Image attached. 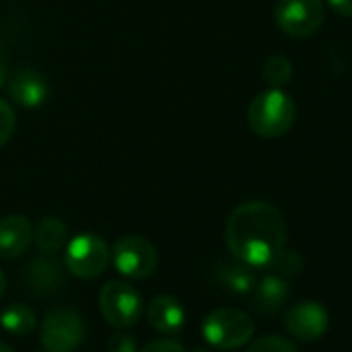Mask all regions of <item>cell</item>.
Instances as JSON below:
<instances>
[{
  "mask_svg": "<svg viewBox=\"0 0 352 352\" xmlns=\"http://www.w3.org/2000/svg\"><path fill=\"white\" fill-rule=\"evenodd\" d=\"M224 236L239 261L251 267H267L286 247V222L274 204L247 201L230 214Z\"/></svg>",
  "mask_w": 352,
  "mask_h": 352,
  "instance_id": "1",
  "label": "cell"
},
{
  "mask_svg": "<svg viewBox=\"0 0 352 352\" xmlns=\"http://www.w3.org/2000/svg\"><path fill=\"white\" fill-rule=\"evenodd\" d=\"M296 118L294 100L280 87H270L257 94L247 112L251 131L261 139H278L290 131Z\"/></svg>",
  "mask_w": 352,
  "mask_h": 352,
  "instance_id": "2",
  "label": "cell"
},
{
  "mask_svg": "<svg viewBox=\"0 0 352 352\" xmlns=\"http://www.w3.org/2000/svg\"><path fill=\"white\" fill-rule=\"evenodd\" d=\"M201 331L206 342L212 344L214 348L236 350L253 338L255 325L247 313L239 309L222 307V309H214L204 319Z\"/></svg>",
  "mask_w": 352,
  "mask_h": 352,
  "instance_id": "3",
  "label": "cell"
},
{
  "mask_svg": "<svg viewBox=\"0 0 352 352\" xmlns=\"http://www.w3.org/2000/svg\"><path fill=\"white\" fill-rule=\"evenodd\" d=\"M100 313L102 317L118 329L133 327L143 313V300L141 294L126 282L120 280H110L104 284L100 298Z\"/></svg>",
  "mask_w": 352,
  "mask_h": 352,
  "instance_id": "4",
  "label": "cell"
},
{
  "mask_svg": "<svg viewBox=\"0 0 352 352\" xmlns=\"http://www.w3.org/2000/svg\"><path fill=\"white\" fill-rule=\"evenodd\" d=\"M110 259L116 272L129 280H145L157 267L155 247L147 239L137 234L120 236L110 251Z\"/></svg>",
  "mask_w": 352,
  "mask_h": 352,
  "instance_id": "5",
  "label": "cell"
},
{
  "mask_svg": "<svg viewBox=\"0 0 352 352\" xmlns=\"http://www.w3.org/2000/svg\"><path fill=\"white\" fill-rule=\"evenodd\" d=\"M65 263L73 276L94 280L108 267L110 249L106 241L100 239L98 234H91V232L77 234L67 243Z\"/></svg>",
  "mask_w": 352,
  "mask_h": 352,
  "instance_id": "6",
  "label": "cell"
},
{
  "mask_svg": "<svg viewBox=\"0 0 352 352\" xmlns=\"http://www.w3.org/2000/svg\"><path fill=\"white\" fill-rule=\"evenodd\" d=\"M278 28L290 38H309L323 23L321 0H278L274 9Z\"/></svg>",
  "mask_w": 352,
  "mask_h": 352,
  "instance_id": "7",
  "label": "cell"
},
{
  "mask_svg": "<svg viewBox=\"0 0 352 352\" xmlns=\"http://www.w3.org/2000/svg\"><path fill=\"white\" fill-rule=\"evenodd\" d=\"M85 336V323L73 309H56L42 323V346L46 352H71Z\"/></svg>",
  "mask_w": 352,
  "mask_h": 352,
  "instance_id": "8",
  "label": "cell"
},
{
  "mask_svg": "<svg viewBox=\"0 0 352 352\" xmlns=\"http://www.w3.org/2000/svg\"><path fill=\"white\" fill-rule=\"evenodd\" d=\"M286 329L300 342H315L319 340L329 325L327 309L317 300H302L296 302L284 317Z\"/></svg>",
  "mask_w": 352,
  "mask_h": 352,
  "instance_id": "9",
  "label": "cell"
},
{
  "mask_svg": "<svg viewBox=\"0 0 352 352\" xmlns=\"http://www.w3.org/2000/svg\"><path fill=\"white\" fill-rule=\"evenodd\" d=\"M9 96L21 108H40L50 98V85L42 73L34 69H19L9 79Z\"/></svg>",
  "mask_w": 352,
  "mask_h": 352,
  "instance_id": "10",
  "label": "cell"
},
{
  "mask_svg": "<svg viewBox=\"0 0 352 352\" xmlns=\"http://www.w3.org/2000/svg\"><path fill=\"white\" fill-rule=\"evenodd\" d=\"M34 241V226L25 216L13 214L0 220V257L17 259Z\"/></svg>",
  "mask_w": 352,
  "mask_h": 352,
  "instance_id": "11",
  "label": "cell"
},
{
  "mask_svg": "<svg viewBox=\"0 0 352 352\" xmlns=\"http://www.w3.org/2000/svg\"><path fill=\"white\" fill-rule=\"evenodd\" d=\"M147 319H149V323H151V327L155 331L176 333V331L183 329V325L187 321V315H185V307L179 300H176L174 296L160 294V296H155L149 302Z\"/></svg>",
  "mask_w": 352,
  "mask_h": 352,
  "instance_id": "12",
  "label": "cell"
},
{
  "mask_svg": "<svg viewBox=\"0 0 352 352\" xmlns=\"http://www.w3.org/2000/svg\"><path fill=\"white\" fill-rule=\"evenodd\" d=\"M290 294L288 280L278 274H267L255 282L253 288V307L259 315H274L282 309Z\"/></svg>",
  "mask_w": 352,
  "mask_h": 352,
  "instance_id": "13",
  "label": "cell"
},
{
  "mask_svg": "<svg viewBox=\"0 0 352 352\" xmlns=\"http://www.w3.org/2000/svg\"><path fill=\"white\" fill-rule=\"evenodd\" d=\"M25 278L30 288L38 294H54L65 282L60 265L50 257L34 259L25 270Z\"/></svg>",
  "mask_w": 352,
  "mask_h": 352,
  "instance_id": "14",
  "label": "cell"
},
{
  "mask_svg": "<svg viewBox=\"0 0 352 352\" xmlns=\"http://www.w3.org/2000/svg\"><path fill=\"white\" fill-rule=\"evenodd\" d=\"M216 278L226 290H230L232 294H241V296L251 294L253 288H255V282H257V276H255L253 267L243 263V261H236V263L224 261V263H220L218 270H216Z\"/></svg>",
  "mask_w": 352,
  "mask_h": 352,
  "instance_id": "15",
  "label": "cell"
},
{
  "mask_svg": "<svg viewBox=\"0 0 352 352\" xmlns=\"http://www.w3.org/2000/svg\"><path fill=\"white\" fill-rule=\"evenodd\" d=\"M34 239H36V245L42 253L54 255L67 245L69 230L60 218H42L34 230Z\"/></svg>",
  "mask_w": 352,
  "mask_h": 352,
  "instance_id": "16",
  "label": "cell"
},
{
  "mask_svg": "<svg viewBox=\"0 0 352 352\" xmlns=\"http://www.w3.org/2000/svg\"><path fill=\"white\" fill-rule=\"evenodd\" d=\"M0 325L15 336H28L36 329L38 317L30 305L15 302V305H9L3 313H0Z\"/></svg>",
  "mask_w": 352,
  "mask_h": 352,
  "instance_id": "17",
  "label": "cell"
},
{
  "mask_svg": "<svg viewBox=\"0 0 352 352\" xmlns=\"http://www.w3.org/2000/svg\"><path fill=\"white\" fill-rule=\"evenodd\" d=\"M261 75L270 87H284L292 79V63L282 54H272L265 58Z\"/></svg>",
  "mask_w": 352,
  "mask_h": 352,
  "instance_id": "18",
  "label": "cell"
},
{
  "mask_svg": "<svg viewBox=\"0 0 352 352\" xmlns=\"http://www.w3.org/2000/svg\"><path fill=\"white\" fill-rule=\"evenodd\" d=\"M274 274L282 276V278H294L302 272V257L298 251L294 249H282L274 259L272 263L267 265Z\"/></svg>",
  "mask_w": 352,
  "mask_h": 352,
  "instance_id": "19",
  "label": "cell"
},
{
  "mask_svg": "<svg viewBox=\"0 0 352 352\" xmlns=\"http://www.w3.org/2000/svg\"><path fill=\"white\" fill-rule=\"evenodd\" d=\"M247 352H298V348L282 336H261L251 342Z\"/></svg>",
  "mask_w": 352,
  "mask_h": 352,
  "instance_id": "20",
  "label": "cell"
},
{
  "mask_svg": "<svg viewBox=\"0 0 352 352\" xmlns=\"http://www.w3.org/2000/svg\"><path fill=\"white\" fill-rule=\"evenodd\" d=\"M15 112L13 108L9 106V102L0 100V147H3L15 133Z\"/></svg>",
  "mask_w": 352,
  "mask_h": 352,
  "instance_id": "21",
  "label": "cell"
},
{
  "mask_svg": "<svg viewBox=\"0 0 352 352\" xmlns=\"http://www.w3.org/2000/svg\"><path fill=\"white\" fill-rule=\"evenodd\" d=\"M106 352H139L137 350V340L131 333L124 331H116L114 336H110Z\"/></svg>",
  "mask_w": 352,
  "mask_h": 352,
  "instance_id": "22",
  "label": "cell"
},
{
  "mask_svg": "<svg viewBox=\"0 0 352 352\" xmlns=\"http://www.w3.org/2000/svg\"><path fill=\"white\" fill-rule=\"evenodd\" d=\"M141 352H185V348L174 340H155L147 344Z\"/></svg>",
  "mask_w": 352,
  "mask_h": 352,
  "instance_id": "23",
  "label": "cell"
},
{
  "mask_svg": "<svg viewBox=\"0 0 352 352\" xmlns=\"http://www.w3.org/2000/svg\"><path fill=\"white\" fill-rule=\"evenodd\" d=\"M327 5L342 17L352 19V0H327Z\"/></svg>",
  "mask_w": 352,
  "mask_h": 352,
  "instance_id": "24",
  "label": "cell"
},
{
  "mask_svg": "<svg viewBox=\"0 0 352 352\" xmlns=\"http://www.w3.org/2000/svg\"><path fill=\"white\" fill-rule=\"evenodd\" d=\"M7 83V60H5V54L0 52V89Z\"/></svg>",
  "mask_w": 352,
  "mask_h": 352,
  "instance_id": "25",
  "label": "cell"
},
{
  "mask_svg": "<svg viewBox=\"0 0 352 352\" xmlns=\"http://www.w3.org/2000/svg\"><path fill=\"white\" fill-rule=\"evenodd\" d=\"M5 288H7V278H5L3 270H0V298H3V294H5Z\"/></svg>",
  "mask_w": 352,
  "mask_h": 352,
  "instance_id": "26",
  "label": "cell"
},
{
  "mask_svg": "<svg viewBox=\"0 0 352 352\" xmlns=\"http://www.w3.org/2000/svg\"><path fill=\"white\" fill-rule=\"evenodd\" d=\"M0 352H15L9 344H5V342H0Z\"/></svg>",
  "mask_w": 352,
  "mask_h": 352,
  "instance_id": "27",
  "label": "cell"
},
{
  "mask_svg": "<svg viewBox=\"0 0 352 352\" xmlns=\"http://www.w3.org/2000/svg\"><path fill=\"white\" fill-rule=\"evenodd\" d=\"M197 352H206V350H197Z\"/></svg>",
  "mask_w": 352,
  "mask_h": 352,
  "instance_id": "28",
  "label": "cell"
}]
</instances>
